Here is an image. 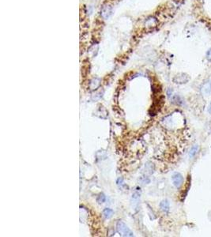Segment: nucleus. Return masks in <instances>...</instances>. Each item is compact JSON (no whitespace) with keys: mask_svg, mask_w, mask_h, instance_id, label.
I'll use <instances>...</instances> for the list:
<instances>
[{"mask_svg":"<svg viewBox=\"0 0 211 237\" xmlns=\"http://www.w3.org/2000/svg\"><path fill=\"white\" fill-rule=\"evenodd\" d=\"M105 200H106V197H105V195H104V194H101V195H99V196L97 197V202L99 203V204H102V203H104V202H105Z\"/></svg>","mask_w":211,"mask_h":237,"instance_id":"8","label":"nucleus"},{"mask_svg":"<svg viewBox=\"0 0 211 237\" xmlns=\"http://www.w3.org/2000/svg\"><path fill=\"white\" fill-rule=\"evenodd\" d=\"M208 112H209V114H211V103L209 104V108H208Z\"/></svg>","mask_w":211,"mask_h":237,"instance_id":"10","label":"nucleus"},{"mask_svg":"<svg viewBox=\"0 0 211 237\" xmlns=\"http://www.w3.org/2000/svg\"><path fill=\"white\" fill-rule=\"evenodd\" d=\"M199 150V145H193V146L191 147V149L190 152H189V157H190L191 158H192V157H195V156L196 154H198Z\"/></svg>","mask_w":211,"mask_h":237,"instance_id":"6","label":"nucleus"},{"mask_svg":"<svg viewBox=\"0 0 211 237\" xmlns=\"http://www.w3.org/2000/svg\"><path fill=\"white\" fill-rule=\"evenodd\" d=\"M206 58H207V59L209 62H211V48L206 53Z\"/></svg>","mask_w":211,"mask_h":237,"instance_id":"9","label":"nucleus"},{"mask_svg":"<svg viewBox=\"0 0 211 237\" xmlns=\"http://www.w3.org/2000/svg\"><path fill=\"white\" fill-rule=\"evenodd\" d=\"M202 94H205L206 96H209L211 94V82H208L206 83H205L203 86H202Z\"/></svg>","mask_w":211,"mask_h":237,"instance_id":"4","label":"nucleus"},{"mask_svg":"<svg viewBox=\"0 0 211 237\" xmlns=\"http://www.w3.org/2000/svg\"><path fill=\"white\" fill-rule=\"evenodd\" d=\"M160 208L164 213H168L169 211V202L167 200H164L160 203Z\"/></svg>","mask_w":211,"mask_h":237,"instance_id":"5","label":"nucleus"},{"mask_svg":"<svg viewBox=\"0 0 211 237\" xmlns=\"http://www.w3.org/2000/svg\"><path fill=\"white\" fill-rule=\"evenodd\" d=\"M116 230L118 233L122 236H134L132 231L122 221H119L116 224Z\"/></svg>","mask_w":211,"mask_h":237,"instance_id":"1","label":"nucleus"},{"mask_svg":"<svg viewBox=\"0 0 211 237\" xmlns=\"http://www.w3.org/2000/svg\"><path fill=\"white\" fill-rule=\"evenodd\" d=\"M113 214V210L109 208H106L103 210V215L105 218H110Z\"/></svg>","mask_w":211,"mask_h":237,"instance_id":"7","label":"nucleus"},{"mask_svg":"<svg viewBox=\"0 0 211 237\" xmlns=\"http://www.w3.org/2000/svg\"><path fill=\"white\" fill-rule=\"evenodd\" d=\"M172 180H173V185H174L176 188H180L182 185H183V177L180 173H174V174L173 175V176H172Z\"/></svg>","mask_w":211,"mask_h":237,"instance_id":"2","label":"nucleus"},{"mask_svg":"<svg viewBox=\"0 0 211 237\" xmlns=\"http://www.w3.org/2000/svg\"><path fill=\"white\" fill-rule=\"evenodd\" d=\"M173 80H174V82L177 84H183L188 82L189 77L187 74H181L176 76Z\"/></svg>","mask_w":211,"mask_h":237,"instance_id":"3","label":"nucleus"}]
</instances>
